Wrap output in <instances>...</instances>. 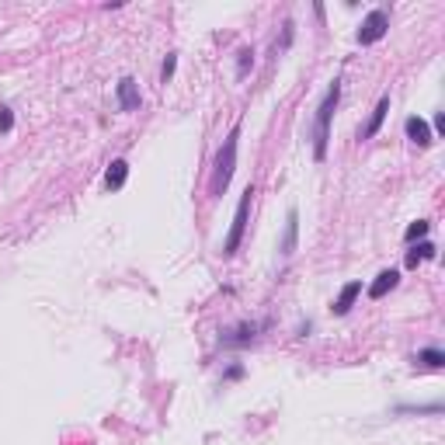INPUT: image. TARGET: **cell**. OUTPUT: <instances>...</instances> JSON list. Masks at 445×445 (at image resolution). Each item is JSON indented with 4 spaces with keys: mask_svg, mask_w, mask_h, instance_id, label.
<instances>
[{
    "mask_svg": "<svg viewBox=\"0 0 445 445\" xmlns=\"http://www.w3.org/2000/svg\"><path fill=\"white\" fill-rule=\"evenodd\" d=\"M14 129V115H11V108H0V132H11Z\"/></svg>",
    "mask_w": 445,
    "mask_h": 445,
    "instance_id": "18",
    "label": "cell"
},
{
    "mask_svg": "<svg viewBox=\"0 0 445 445\" xmlns=\"http://www.w3.org/2000/svg\"><path fill=\"white\" fill-rule=\"evenodd\" d=\"M397 282H400V272H393V268L379 272V275H376V282L369 286V299H383L390 289H397Z\"/></svg>",
    "mask_w": 445,
    "mask_h": 445,
    "instance_id": "10",
    "label": "cell"
},
{
    "mask_svg": "<svg viewBox=\"0 0 445 445\" xmlns=\"http://www.w3.org/2000/svg\"><path fill=\"white\" fill-rule=\"evenodd\" d=\"M431 257H435V244L421 240L417 247H411V250H407V268H417L421 261H431Z\"/></svg>",
    "mask_w": 445,
    "mask_h": 445,
    "instance_id": "12",
    "label": "cell"
},
{
    "mask_svg": "<svg viewBox=\"0 0 445 445\" xmlns=\"http://www.w3.org/2000/svg\"><path fill=\"white\" fill-rule=\"evenodd\" d=\"M386 28H390V11H383V8L369 11L362 28H359V46H376L386 35Z\"/></svg>",
    "mask_w": 445,
    "mask_h": 445,
    "instance_id": "4",
    "label": "cell"
},
{
    "mask_svg": "<svg viewBox=\"0 0 445 445\" xmlns=\"http://www.w3.org/2000/svg\"><path fill=\"white\" fill-rule=\"evenodd\" d=\"M126 177H129V164H126V160H112V167H108V174H105V185H108L112 192H119V188L126 185Z\"/></svg>",
    "mask_w": 445,
    "mask_h": 445,
    "instance_id": "11",
    "label": "cell"
},
{
    "mask_svg": "<svg viewBox=\"0 0 445 445\" xmlns=\"http://www.w3.org/2000/svg\"><path fill=\"white\" fill-rule=\"evenodd\" d=\"M237 139H240V126L230 129L223 150L216 153V170H212V181H209V192H212L216 199H219V195L230 188V181H233V170H237Z\"/></svg>",
    "mask_w": 445,
    "mask_h": 445,
    "instance_id": "2",
    "label": "cell"
},
{
    "mask_svg": "<svg viewBox=\"0 0 445 445\" xmlns=\"http://www.w3.org/2000/svg\"><path fill=\"white\" fill-rule=\"evenodd\" d=\"M337 101H341V83L334 80V83H330V91H327V95H324V101H320V108H317V126H313V157H317V164H324V160H327L330 119H334V112H337Z\"/></svg>",
    "mask_w": 445,
    "mask_h": 445,
    "instance_id": "1",
    "label": "cell"
},
{
    "mask_svg": "<svg viewBox=\"0 0 445 445\" xmlns=\"http://www.w3.org/2000/svg\"><path fill=\"white\" fill-rule=\"evenodd\" d=\"M362 296V282H348L341 293H337V299H334V306H330V313L334 317H344L351 306H355V299Z\"/></svg>",
    "mask_w": 445,
    "mask_h": 445,
    "instance_id": "7",
    "label": "cell"
},
{
    "mask_svg": "<svg viewBox=\"0 0 445 445\" xmlns=\"http://www.w3.org/2000/svg\"><path fill=\"white\" fill-rule=\"evenodd\" d=\"M250 199H254V185L244 188L240 202H237V212H233V226L226 233V244H223V257H233L244 244V233H247V212H250Z\"/></svg>",
    "mask_w": 445,
    "mask_h": 445,
    "instance_id": "3",
    "label": "cell"
},
{
    "mask_svg": "<svg viewBox=\"0 0 445 445\" xmlns=\"http://www.w3.org/2000/svg\"><path fill=\"white\" fill-rule=\"evenodd\" d=\"M428 230H431V223H428V219H417V223H411V226H407L404 240H407V244H414V240H424V237H428Z\"/></svg>",
    "mask_w": 445,
    "mask_h": 445,
    "instance_id": "16",
    "label": "cell"
},
{
    "mask_svg": "<svg viewBox=\"0 0 445 445\" xmlns=\"http://www.w3.org/2000/svg\"><path fill=\"white\" fill-rule=\"evenodd\" d=\"M254 334H257V324H240L237 330L223 334V344H247V341H254Z\"/></svg>",
    "mask_w": 445,
    "mask_h": 445,
    "instance_id": "13",
    "label": "cell"
},
{
    "mask_svg": "<svg viewBox=\"0 0 445 445\" xmlns=\"http://www.w3.org/2000/svg\"><path fill=\"white\" fill-rule=\"evenodd\" d=\"M174 70H177V56H174V52H170V56H167V59H164V66H160V80H164V83H167V80H170V77H174Z\"/></svg>",
    "mask_w": 445,
    "mask_h": 445,
    "instance_id": "17",
    "label": "cell"
},
{
    "mask_svg": "<svg viewBox=\"0 0 445 445\" xmlns=\"http://www.w3.org/2000/svg\"><path fill=\"white\" fill-rule=\"evenodd\" d=\"M417 366H424V369H442L445 366V351H438V348H424V351H417V359H414Z\"/></svg>",
    "mask_w": 445,
    "mask_h": 445,
    "instance_id": "14",
    "label": "cell"
},
{
    "mask_svg": "<svg viewBox=\"0 0 445 445\" xmlns=\"http://www.w3.org/2000/svg\"><path fill=\"white\" fill-rule=\"evenodd\" d=\"M404 129H407V139H411V143H417V146H431V129H428V122H424V119L411 115V119L404 122Z\"/></svg>",
    "mask_w": 445,
    "mask_h": 445,
    "instance_id": "9",
    "label": "cell"
},
{
    "mask_svg": "<svg viewBox=\"0 0 445 445\" xmlns=\"http://www.w3.org/2000/svg\"><path fill=\"white\" fill-rule=\"evenodd\" d=\"M386 112H390V98H379V105L373 108V115H369V122L359 129V139L366 143V139H373L379 129H383V122H386Z\"/></svg>",
    "mask_w": 445,
    "mask_h": 445,
    "instance_id": "5",
    "label": "cell"
},
{
    "mask_svg": "<svg viewBox=\"0 0 445 445\" xmlns=\"http://www.w3.org/2000/svg\"><path fill=\"white\" fill-rule=\"evenodd\" d=\"M296 240H299V212H296V209H289V216H286V237H282V244H279L282 257H293Z\"/></svg>",
    "mask_w": 445,
    "mask_h": 445,
    "instance_id": "8",
    "label": "cell"
},
{
    "mask_svg": "<svg viewBox=\"0 0 445 445\" xmlns=\"http://www.w3.org/2000/svg\"><path fill=\"white\" fill-rule=\"evenodd\" d=\"M119 108L122 112H136L139 108V83L132 77H122L119 80Z\"/></svg>",
    "mask_w": 445,
    "mask_h": 445,
    "instance_id": "6",
    "label": "cell"
},
{
    "mask_svg": "<svg viewBox=\"0 0 445 445\" xmlns=\"http://www.w3.org/2000/svg\"><path fill=\"white\" fill-rule=\"evenodd\" d=\"M250 66H254V49H250V46H244V49L237 52V77L244 80V77L250 73Z\"/></svg>",
    "mask_w": 445,
    "mask_h": 445,
    "instance_id": "15",
    "label": "cell"
}]
</instances>
